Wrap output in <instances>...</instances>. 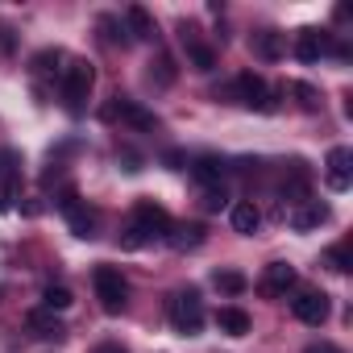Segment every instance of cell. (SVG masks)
<instances>
[{
	"instance_id": "13",
	"label": "cell",
	"mask_w": 353,
	"mask_h": 353,
	"mask_svg": "<svg viewBox=\"0 0 353 353\" xmlns=\"http://www.w3.org/2000/svg\"><path fill=\"white\" fill-rule=\"evenodd\" d=\"M183 50H188V59H192L196 71H212L216 67V50L208 42H200V34L192 26H183Z\"/></svg>"
},
{
	"instance_id": "15",
	"label": "cell",
	"mask_w": 353,
	"mask_h": 353,
	"mask_svg": "<svg viewBox=\"0 0 353 353\" xmlns=\"http://www.w3.org/2000/svg\"><path fill=\"white\" fill-rule=\"evenodd\" d=\"M229 221H233V229H237V233L254 237V233H258V225H262V212H258V204H254V200H237V204H233V212H229Z\"/></svg>"
},
{
	"instance_id": "25",
	"label": "cell",
	"mask_w": 353,
	"mask_h": 353,
	"mask_svg": "<svg viewBox=\"0 0 353 353\" xmlns=\"http://www.w3.org/2000/svg\"><path fill=\"white\" fill-rule=\"evenodd\" d=\"M225 200H229V196H225V188H221V183L204 192V208H208V212H221V208H225Z\"/></svg>"
},
{
	"instance_id": "29",
	"label": "cell",
	"mask_w": 353,
	"mask_h": 353,
	"mask_svg": "<svg viewBox=\"0 0 353 353\" xmlns=\"http://www.w3.org/2000/svg\"><path fill=\"white\" fill-rule=\"evenodd\" d=\"M303 353H341V349H336V345H328V341H320V345H307Z\"/></svg>"
},
{
	"instance_id": "18",
	"label": "cell",
	"mask_w": 353,
	"mask_h": 353,
	"mask_svg": "<svg viewBox=\"0 0 353 353\" xmlns=\"http://www.w3.org/2000/svg\"><path fill=\"white\" fill-rule=\"evenodd\" d=\"M283 196L291 204H303L307 200V166L303 162H291V179H283Z\"/></svg>"
},
{
	"instance_id": "3",
	"label": "cell",
	"mask_w": 353,
	"mask_h": 353,
	"mask_svg": "<svg viewBox=\"0 0 353 353\" xmlns=\"http://www.w3.org/2000/svg\"><path fill=\"white\" fill-rule=\"evenodd\" d=\"M166 320L174 332H183V336H196L204 328V303L196 291H179V295H170L166 303Z\"/></svg>"
},
{
	"instance_id": "21",
	"label": "cell",
	"mask_w": 353,
	"mask_h": 353,
	"mask_svg": "<svg viewBox=\"0 0 353 353\" xmlns=\"http://www.w3.org/2000/svg\"><path fill=\"white\" fill-rule=\"evenodd\" d=\"M250 46H254V54H258V59H279V54H283V38H279L274 30L254 34V42H250Z\"/></svg>"
},
{
	"instance_id": "5",
	"label": "cell",
	"mask_w": 353,
	"mask_h": 353,
	"mask_svg": "<svg viewBox=\"0 0 353 353\" xmlns=\"http://www.w3.org/2000/svg\"><path fill=\"white\" fill-rule=\"evenodd\" d=\"M233 100L245 104V108H254V112H274V92H270L266 79L254 75V71H241V75L233 79Z\"/></svg>"
},
{
	"instance_id": "28",
	"label": "cell",
	"mask_w": 353,
	"mask_h": 353,
	"mask_svg": "<svg viewBox=\"0 0 353 353\" xmlns=\"http://www.w3.org/2000/svg\"><path fill=\"white\" fill-rule=\"evenodd\" d=\"M295 92H299V96H303V108H316V92H312V88H303V83H299V88H295Z\"/></svg>"
},
{
	"instance_id": "4",
	"label": "cell",
	"mask_w": 353,
	"mask_h": 353,
	"mask_svg": "<svg viewBox=\"0 0 353 353\" xmlns=\"http://www.w3.org/2000/svg\"><path fill=\"white\" fill-rule=\"evenodd\" d=\"M92 287H96V299H100V307H104L108 316L125 312V303H129V283L121 279V270H117V266H96Z\"/></svg>"
},
{
	"instance_id": "23",
	"label": "cell",
	"mask_w": 353,
	"mask_h": 353,
	"mask_svg": "<svg viewBox=\"0 0 353 353\" xmlns=\"http://www.w3.org/2000/svg\"><path fill=\"white\" fill-rule=\"evenodd\" d=\"M212 283H216L221 291H229V295H241V291H245V274H237V270H216Z\"/></svg>"
},
{
	"instance_id": "19",
	"label": "cell",
	"mask_w": 353,
	"mask_h": 353,
	"mask_svg": "<svg viewBox=\"0 0 353 353\" xmlns=\"http://www.w3.org/2000/svg\"><path fill=\"white\" fill-rule=\"evenodd\" d=\"M125 26H129V34L133 38H141V42H150L154 34H158V26H154V17L141 9V5H133L129 13H125Z\"/></svg>"
},
{
	"instance_id": "11",
	"label": "cell",
	"mask_w": 353,
	"mask_h": 353,
	"mask_svg": "<svg viewBox=\"0 0 353 353\" xmlns=\"http://www.w3.org/2000/svg\"><path fill=\"white\" fill-rule=\"evenodd\" d=\"M353 154L345 150V145H332L328 150V162H324V179H328V188L332 192H349V179H353Z\"/></svg>"
},
{
	"instance_id": "16",
	"label": "cell",
	"mask_w": 353,
	"mask_h": 353,
	"mask_svg": "<svg viewBox=\"0 0 353 353\" xmlns=\"http://www.w3.org/2000/svg\"><path fill=\"white\" fill-rule=\"evenodd\" d=\"M166 241L179 250V254H188V250H200V245H204V229H200V225H170Z\"/></svg>"
},
{
	"instance_id": "14",
	"label": "cell",
	"mask_w": 353,
	"mask_h": 353,
	"mask_svg": "<svg viewBox=\"0 0 353 353\" xmlns=\"http://www.w3.org/2000/svg\"><path fill=\"white\" fill-rule=\"evenodd\" d=\"M26 324H30V332H34V336H42V341H63V336H67V324H63L54 312H46V307L30 312V316H26Z\"/></svg>"
},
{
	"instance_id": "12",
	"label": "cell",
	"mask_w": 353,
	"mask_h": 353,
	"mask_svg": "<svg viewBox=\"0 0 353 353\" xmlns=\"http://www.w3.org/2000/svg\"><path fill=\"white\" fill-rule=\"evenodd\" d=\"M328 204H320V200H303V204H295V212H291V229L295 233H312V229H320V225H328Z\"/></svg>"
},
{
	"instance_id": "24",
	"label": "cell",
	"mask_w": 353,
	"mask_h": 353,
	"mask_svg": "<svg viewBox=\"0 0 353 353\" xmlns=\"http://www.w3.org/2000/svg\"><path fill=\"white\" fill-rule=\"evenodd\" d=\"M324 262L332 266V270H349V245L341 241V245H332L328 254H324Z\"/></svg>"
},
{
	"instance_id": "30",
	"label": "cell",
	"mask_w": 353,
	"mask_h": 353,
	"mask_svg": "<svg viewBox=\"0 0 353 353\" xmlns=\"http://www.w3.org/2000/svg\"><path fill=\"white\" fill-rule=\"evenodd\" d=\"M96 353H125V349H121V345H100Z\"/></svg>"
},
{
	"instance_id": "1",
	"label": "cell",
	"mask_w": 353,
	"mask_h": 353,
	"mask_svg": "<svg viewBox=\"0 0 353 353\" xmlns=\"http://www.w3.org/2000/svg\"><path fill=\"white\" fill-rule=\"evenodd\" d=\"M166 233H170L166 208L154 204V200H137L133 221H129V229L121 233V245H125V250H141V245H150V241H162Z\"/></svg>"
},
{
	"instance_id": "2",
	"label": "cell",
	"mask_w": 353,
	"mask_h": 353,
	"mask_svg": "<svg viewBox=\"0 0 353 353\" xmlns=\"http://www.w3.org/2000/svg\"><path fill=\"white\" fill-rule=\"evenodd\" d=\"M92 88H96V67L92 63L75 59V63L63 67V104H67V112H83Z\"/></svg>"
},
{
	"instance_id": "10",
	"label": "cell",
	"mask_w": 353,
	"mask_h": 353,
	"mask_svg": "<svg viewBox=\"0 0 353 353\" xmlns=\"http://www.w3.org/2000/svg\"><path fill=\"white\" fill-rule=\"evenodd\" d=\"M295 283H299L295 266H287V262H270V266L262 270V283H258V291H262V295H270V299H279V295L295 291Z\"/></svg>"
},
{
	"instance_id": "7",
	"label": "cell",
	"mask_w": 353,
	"mask_h": 353,
	"mask_svg": "<svg viewBox=\"0 0 353 353\" xmlns=\"http://www.w3.org/2000/svg\"><path fill=\"white\" fill-rule=\"evenodd\" d=\"M332 50L345 54V46H336L328 30H299V34H295V59H299V63H320V59L332 54Z\"/></svg>"
},
{
	"instance_id": "8",
	"label": "cell",
	"mask_w": 353,
	"mask_h": 353,
	"mask_svg": "<svg viewBox=\"0 0 353 353\" xmlns=\"http://www.w3.org/2000/svg\"><path fill=\"white\" fill-rule=\"evenodd\" d=\"M104 117H108V121H125V125L137 129V133H154V129H158V117H154L150 108H141L137 100H129V96H117Z\"/></svg>"
},
{
	"instance_id": "9",
	"label": "cell",
	"mask_w": 353,
	"mask_h": 353,
	"mask_svg": "<svg viewBox=\"0 0 353 353\" xmlns=\"http://www.w3.org/2000/svg\"><path fill=\"white\" fill-rule=\"evenodd\" d=\"M291 312H295V320L320 328V324L328 320V295H324V291H299V295L291 299Z\"/></svg>"
},
{
	"instance_id": "22",
	"label": "cell",
	"mask_w": 353,
	"mask_h": 353,
	"mask_svg": "<svg viewBox=\"0 0 353 353\" xmlns=\"http://www.w3.org/2000/svg\"><path fill=\"white\" fill-rule=\"evenodd\" d=\"M42 307H46V312H67V307H71V291L50 283V287L42 291Z\"/></svg>"
},
{
	"instance_id": "27",
	"label": "cell",
	"mask_w": 353,
	"mask_h": 353,
	"mask_svg": "<svg viewBox=\"0 0 353 353\" xmlns=\"http://www.w3.org/2000/svg\"><path fill=\"white\" fill-rule=\"evenodd\" d=\"M170 79H174V71H170V59L162 54L158 59V83H170Z\"/></svg>"
},
{
	"instance_id": "26",
	"label": "cell",
	"mask_w": 353,
	"mask_h": 353,
	"mask_svg": "<svg viewBox=\"0 0 353 353\" xmlns=\"http://www.w3.org/2000/svg\"><path fill=\"white\" fill-rule=\"evenodd\" d=\"M13 200H17V183L13 179H0V212H9Z\"/></svg>"
},
{
	"instance_id": "6",
	"label": "cell",
	"mask_w": 353,
	"mask_h": 353,
	"mask_svg": "<svg viewBox=\"0 0 353 353\" xmlns=\"http://www.w3.org/2000/svg\"><path fill=\"white\" fill-rule=\"evenodd\" d=\"M59 212L67 216V225H71V233H75V237H83V241H88V237H96V208H88V200H79L71 188L59 196Z\"/></svg>"
},
{
	"instance_id": "20",
	"label": "cell",
	"mask_w": 353,
	"mask_h": 353,
	"mask_svg": "<svg viewBox=\"0 0 353 353\" xmlns=\"http://www.w3.org/2000/svg\"><path fill=\"white\" fill-rule=\"evenodd\" d=\"M216 324H221V332H229V336L250 332V316H245L241 307H221V312H216Z\"/></svg>"
},
{
	"instance_id": "17",
	"label": "cell",
	"mask_w": 353,
	"mask_h": 353,
	"mask_svg": "<svg viewBox=\"0 0 353 353\" xmlns=\"http://www.w3.org/2000/svg\"><path fill=\"white\" fill-rule=\"evenodd\" d=\"M192 174H196V183L216 188V183L225 179V162H221V158H212V154H208V158H196V162H192Z\"/></svg>"
}]
</instances>
